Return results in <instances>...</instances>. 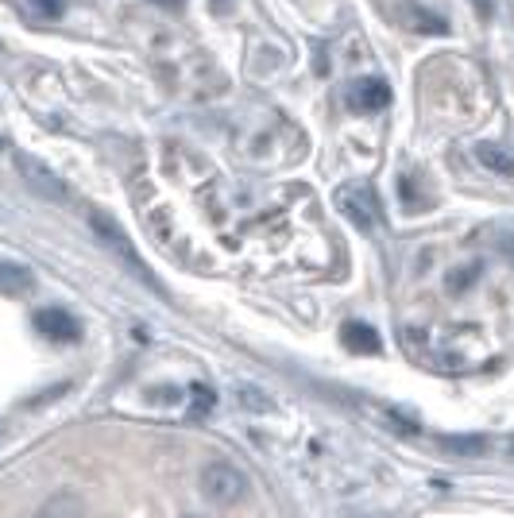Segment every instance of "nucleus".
Returning a JSON list of instances; mask_svg holds the SVG:
<instances>
[{"instance_id":"1","label":"nucleus","mask_w":514,"mask_h":518,"mask_svg":"<svg viewBox=\"0 0 514 518\" xmlns=\"http://www.w3.org/2000/svg\"><path fill=\"white\" fill-rule=\"evenodd\" d=\"M201 495L213 507H232V503H240L248 495V476L229 461L205 464V472H201Z\"/></svg>"},{"instance_id":"2","label":"nucleus","mask_w":514,"mask_h":518,"mask_svg":"<svg viewBox=\"0 0 514 518\" xmlns=\"http://www.w3.org/2000/svg\"><path fill=\"white\" fill-rule=\"evenodd\" d=\"M337 209L364 232L375 229V221H379V202H375L372 186H344V190H337Z\"/></svg>"},{"instance_id":"3","label":"nucleus","mask_w":514,"mask_h":518,"mask_svg":"<svg viewBox=\"0 0 514 518\" xmlns=\"http://www.w3.org/2000/svg\"><path fill=\"white\" fill-rule=\"evenodd\" d=\"M16 171H20V178L28 182L39 198H47V202H66V182H62L47 163H39L35 155H16Z\"/></svg>"},{"instance_id":"4","label":"nucleus","mask_w":514,"mask_h":518,"mask_svg":"<svg viewBox=\"0 0 514 518\" xmlns=\"http://www.w3.org/2000/svg\"><path fill=\"white\" fill-rule=\"evenodd\" d=\"M89 225H93V232H97V236H101V240H105V244L113 248L116 256L124 259V263H132V267L140 271V275H143V279H147V283H155V279H151V271L143 267V259L136 256V248H132V240H128V232L120 229V225H116L113 217H105V213H89Z\"/></svg>"},{"instance_id":"5","label":"nucleus","mask_w":514,"mask_h":518,"mask_svg":"<svg viewBox=\"0 0 514 518\" xmlns=\"http://www.w3.org/2000/svg\"><path fill=\"white\" fill-rule=\"evenodd\" d=\"M35 329H39L47 341H58V345H74V341L82 337V325L70 317V310H58V306L39 310V314H35Z\"/></svg>"},{"instance_id":"6","label":"nucleus","mask_w":514,"mask_h":518,"mask_svg":"<svg viewBox=\"0 0 514 518\" xmlns=\"http://www.w3.org/2000/svg\"><path fill=\"white\" fill-rule=\"evenodd\" d=\"M352 109H364V113H379V109H387L391 105V86L387 82H379V78H368V82H360V86H352Z\"/></svg>"},{"instance_id":"7","label":"nucleus","mask_w":514,"mask_h":518,"mask_svg":"<svg viewBox=\"0 0 514 518\" xmlns=\"http://www.w3.org/2000/svg\"><path fill=\"white\" fill-rule=\"evenodd\" d=\"M35 518H86V503H82L78 491H55V495L35 511Z\"/></svg>"},{"instance_id":"8","label":"nucleus","mask_w":514,"mask_h":518,"mask_svg":"<svg viewBox=\"0 0 514 518\" xmlns=\"http://www.w3.org/2000/svg\"><path fill=\"white\" fill-rule=\"evenodd\" d=\"M341 341L348 352H364V356H372V352H379V333H375L372 325H360V321H348L341 329Z\"/></svg>"},{"instance_id":"9","label":"nucleus","mask_w":514,"mask_h":518,"mask_svg":"<svg viewBox=\"0 0 514 518\" xmlns=\"http://www.w3.org/2000/svg\"><path fill=\"white\" fill-rule=\"evenodd\" d=\"M31 287H35V279H31L28 267L0 259V294H28Z\"/></svg>"},{"instance_id":"10","label":"nucleus","mask_w":514,"mask_h":518,"mask_svg":"<svg viewBox=\"0 0 514 518\" xmlns=\"http://www.w3.org/2000/svg\"><path fill=\"white\" fill-rule=\"evenodd\" d=\"M476 159L484 163L487 171H495V174H514V155L507 151V147H499V144H480V147H476Z\"/></svg>"},{"instance_id":"11","label":"nucleus","mask_w":514,"mask_h":518,"mask_svg":"<svg viewBox=\"0 0 514 518\" xmlns=\"http://www.w3.org/2000/svg\"><path fill=\"white\" fill-rule=\"evenodd\" d=\"M441 445H445L449 453H460V457H484L487 453L484 433H457V437H445Z\"/></svg>"},{"instance_id":"12","label":"nucleus","mask_w":514,"mask_h":518,"mask_svg":"<svg viewBox=\"0 0 514 518\" xmlns=\"http://www.w3.org/2000/svg\"><path fill=\"white\" fill-rule=\"evenodd\" d=\"M217 403V395H213V387H205V383H194V414H209Z\"/></svg>"},{"instance_id":"13","label":"nucleus","mask_w":514,"mask_h":518,"mask_svg":"<svg viewBox=\"0 0 514 518\" xmlns=\"http://www.w3.org/2000/svg\"><path fill=\"white\" fill-rule=\"evenodd\" d=\"M240 395H244V399H248V410H267V403H271V399H267V395H259V391H252V387H240Z\"/></svg>"},{"instance_id":"14","label":"nucleus","mask_w":514,"mask_h":518,"mask_svg":"<svg viewBox=\"0 0 514 518\" xmlns=\"http://www.w3.org/2000/svg\"><path fill=\"white\" fill-rule=\"evenodd\" d=\"M35 8L43 16H62V0H35Z\"/></svg>"},{"instance_id":"15","label":"nucleus","mask_w":514,"mask_h":518,"mask_svg":"<svg viewBox=\"0 0 514 518\" xmlns=\"http://www.w3.org/2000/svg\"><path fill=\"white\" fill-rule=\"evenodd\" d=\"M155 4H163V8H178L182 0H155Z\"/></svg>"},{"instance_id":"16","label":"nucleus","mask_w":514,"mask_h":518,"mask_svg":"<svg viewBox=\"0 0 514 518\" xmlns=\"http://www.w3.org/2000/svg\"><path fill=\"white\" fill-rule=\"evenodd\" d=\"M4 147H8V144H4V136H0V151H4Z\"/></svg>"},{"instance_id":"17","label":"nucleus","mask_w":514,"mask_h":518,"mask_svg":"<svg viewBox=\"0 0 514 518\" xmlns=\"http://www.w3.org/2000/svg\"><path fill=\"white\" fill-rule=\"evenodd\" d=\"M511 453H514V437H511Z\"/></svg>"},{"instance_id":"18","label":"nucleus","mask_w":514,"mask_h":518,"mask_svg":"<svg viewBox=\"0 0 514 518\" xmlns=\"http://www.w3.org/2000/svg\"><path fill=\"white\" fill-rule=\"evenodd\" d=\"M186 518H201V515H186Z\"/></svg>"}]
</instances>
